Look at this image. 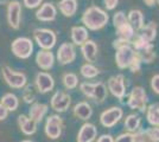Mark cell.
Segmentation results:
<instances>
[{
	"instance_id": "cell-44",
	"label": "cell",
	"mask_w": 159,
	"mask_h": 142,
	"mask_svg": "<svg viewBox=\"0 0 159 142\" xmlns=\"http://www.w3.org/2000/svg\"><path fill=\"white\" fill-rule=\"evenodd\" d=\"M157 1H158V4H159V0H157Z\"/></svg>"
},
{
	"instance_id": "cell-28",
	"label": "cell",
	"mask_w": 159,
	"mask_h": 142,
	"mask_svg": "<svg viewBox=\"0 0 159 142\" xmlns=\"http://www.w3.org/2000/svg\"><path fill=\"white\" fill-rule=\"evenodd\" d=\"M7 110H11V111H13L16 109L18 108V104H19V102H18V98H17V96L13 94H11V93H8L6 94L2 98H1V102H0Z\"/></svg>"
},
{
	"instance_id": "cell-9",
	"label": "cell",
	"mask_w": 159,
	"mask_h": 142,
	"mask_svg": "<svg viewBox=\"0 0 159 142\" xmlns=\"http://www.w3.org/2000/svg\"><path fill=\"white\" fill-rule=\"evenodd\" d=\"M63 121L58 115H51L48 117L45 123V134L50 139H58L62 133Z\"/></svg>"
},
{
	"instance_id": "cell-34",
	"label": "cell",
	"mask_w": 159,
	"mask_h": 142,
	"mask_svg": "<svg viewBox=\"0 0 159 142\" xmlns=\"http://www.w3.org/2000/svg\"><path fill=\"white\" fill-rule=\"evenodd\" d=\"M140 64H141V58H140L139 54H137L135 58L133 59L132 64H131V67H129L131 71H132V72H137V71H139V70H140Z\"/></svg>"
},
{
	"instance_id": "cell-29",
	"label": "cell",
	"mask_w": 159,
	"mask_h": 142,
	"mask_svg": "<svg viewBox=\"0 0 159 142\" xmlns=\"http://www.w3.org/2000/svg\"><path fill=\"white\" fill-rule=\"evenodd\" d=\"M81 74L84 78H94L99 75V69L90 63H86L81 67Z\"/></svg>"
},
{
	"instance_id": "cell-14",
	"label": "cell",
	"mask_w": 159,
	"mask_h": 142,
	"mask_svg": "<svg viewBox=\"0 0 159 142\" xmlns=\"http://www.w3.org/2000/svg\"><path fill=\"white\" fill-rule=\"evenodd\" d=\"M56 14H57V10L55 5L51 2H45L36 12V18L40 21H52L56 18Z\"/></svg>"
},
{
	"instance_id": "cell-13",
	"label": "cell",
	"mask_w": 159,
	"mask_h": 142,
	"mask_svg": "<svg viewBox=\"0 0 159 142\" xmlns=\"http://www.w3.org/2000/svg\"><path fill=\"white\" fill-rule=\"evenodd\" d=\"M34 84L38 89V91L42 94H45L49 93L50 90H52L55 87V81H53V77L48 72H39L36 76V80H34Z\"/></svg>"
},
{
	"instance_id": "cell-23",
	"label": "cell",
	"mask_w": 159,
	"mask_h": 142,
	"mask_svg": "<svg viewBox=\"0 0 159 142\" xmlns=\"http://www.w3.org/2000/svg\"><path fill=\"white\" fill-rule=\"evenodd\" d=\"M48 111V105L47 104H42V103H36L33 104L31 109H30V118H32L34 122L42 121V118Z\"/></svg>"
},
{
	"instance_id": "cell-39",
	"label": "cell",
	"mask_w": 159,
	"mask_h": 142,
	"mask_svg": "<svg viewBox=\"0 0 159 142\" xmlns=\"http://www.w3.org/2000/svg\"><path fill=\"white\" fill-rule=\"evenodd\" d=\"M24 100L26 102H33L34 100V95L32 94V89L31 88H27L26 93L24 95Z\"/></svg>"
},
{
	"instance_id": "cell-17",
	"label": "cell",
	"mask_w": 159,
	"mask_h": 142,
	"mask_svg": "<svg viewBox=\"0 0 159 142\" xmlns=\"http://www.w3.org/2000/svg\"><path fill=\"white\" fill-rule=\"evenodd\" d=\"M81 51H82V54H83L84 59L88 63L92 64L93 62L96 61V57H98V45H96L95 41L88 39L83 45H81Z\"/></svg>"
},
{
	"instance_id": "cell-36",
	"label": "cell",
	"mask_w": 159,
	"mask_h": 142,
	"mask_svg": "<svg viewBox=\"0 0 159 142\" xmlns=\"http://www.w3.org/2000/svg\"><path fill=\"white\" fill-rule=\"evenodd\" d=\"M151 87L156 94H159V75H154L151 80Z\"/></svg>"
},
{
	"instance_id": "cell-26",
	"label": "cell",
	"mask_w": 159,
	"mask_h": 142,
	"mask_svg": "<svg viewBox=\"0 0 159 142\" xmlns=\"http://www.w3.org/2000/svg\"><path fill=\"white\" fill-rule=\"evenodd\" d=\"M107 97V88L102 82L94 83V93L93 98L98 103H103Z\"/></svg>"
},
{
	"instance_id": "cell-33",
	"label": "cell",
	"mask_w": 159,
	"mask_h": 142,
	"mask_svg": "<svg viewBox=\"0 0 159 142\" xmlns=\"http://www.w3.org/2000/svg\"><path fill=\"white\" fill-rule=\"evenodd\" d=\"M146 133H147V135L152 142H159V127L147 129Z\"/></svg>"
},
{
	"instance_id": "cell-18",
	"label": "cell",
	"mask_w": 159,
	"mask_h": 142,
	"mask_svg": "<svg viewBox=\"0 0 159 142\" xmlns=\"http://www.w3.org/2000/svg\"><path fill=\"white\" fill-rule=\"evenodd\" d=\"M18 123H19V127L21 129V131L26 135H32L34 134L36 129H37V122H34L32 118L26 117L24 115H20L18 117Z\"/></svg>"
},
{
	"instance_id": "cell-25",
	"label": "cell",
	"mask_w": 159,
	"mask_h": 142,
	"mask_svg": "<svg viewBox=\"0 0 159 142\" xmlns=\"http://www.w3.org/2000/svg\"><path fill=\"white\" fill-rule=\"evenodd\" d=\"M146 116H147V121L150 124H152L153 127H159V104L154 103L151 104L148 108L146 109Z\"/></svg>"
},
{
	"instance_id": "cell-5",
	"label": "cell",
	"mask_w": 159,
	"mask_h": 142,
	"mask_svg": "<svg viewBox=\"0 0 159 142\" xmlns=\"http://www.w3.org/2000/svg\"><path fill=\"white\" fill-rule=\"evenodd\" d=\"M137 52L132 49L131 45H124L116 49V54H115V62L116 65L120 69L129 68L132 64L133 59L135 58Z\"/></svg>"
},
{
	"instance_id": "cell-41",
	"label": "cell",
	"mask_w": 159,
	"mask_h": 142,
	"mask_svg": "<svg viewBox=\"0 0 159 142\" xmlns=\"http://www.w3.org/2000/svg\"><path fill=\"white\" fill-rule=\"evenodd\" d=\"M98 142H114V140H113V137L111 135L105 134V135L100 136L99 140H98Z\"/></svg>"
},
{
	"instance_id": "cell-16",
	"label": "cell",
	"mask_w": 159,
	"mask_h": 142,
	"mask_svg": "<svg viewBox=\"0 0 159 142\" xmlns=\"http://www.w3.org/2000/svg\"><path fill=\"white\" fill-rule=\"evenodd\" d=\"M98 130L96 127L92 123H84L82 128L80 129L77 135V142H93L96 137Z\"/></svg>"
},
{
	"instance_id": "cell-42",
	"label": "cell",
	"mask_w": 159,
	"mask_h": 142,
	"mask_svg": "<svg viewBox=\"0 0 159 142\" xmlns=\"http://www.w3.org/2000/svg\"><path fill=\"white\" fill-rule=\"evenodd\" d=\"M143 1H144L148 7H152V6H154V4H156L157 0H143Z\"/></svg>"
},
{
	"instance_id": "cell-6",
	"label": "cell",
	"mask_w": 159,
	"mask_h": 142,
	"mask_svg": "<svg viewBox=\"0 0 159 142\" xmlns=\"http://www.w3.org/2000/svg\"><path fill=\"white\" fill-rule=\"evenodd\" d=\"M146 102H147V96L144 88L141 87H135L133 88L132 93L128 98V105L131 109H138L140 111L145 113L146 111Z\"/></svg>"
},
{
	"instance_id": "cell-32",
	"label": "cell",
	"mask_w": 159,
	"mask_h": 142,
	"mask_svg": "<svg viewBox=\"0 0 159 142\" xmlns=\"http://www.w3.org/2000/svg\"><path fill=\"white\" fill-rule=\"evenodd\" d=\"M80 89L83 94L86 95L87 97L93 98V93H94V83H88V82H83L81 83Z\"/></svg>"
},
{
	"instance_id": "cell-12",
	"label": "cell",
	"mask_w": 159,
	"mask_h": 142,
	"mask_svg": "<svg viewBox=\"0 0 159 142\" xmlns=\"http://www.w3.org/2000/svg\"><path fill=\"white\" fill-rule=\"evenodd\" d=\"M70 103H71L70 96L64 91H61V90L56 91L51 97V108L58 113L66 111V109L69 108Z\"/></svg>"
},
{
	"instance_id": "cell-35",
	"label": "cell",
	"mask_w": 159,
	"mask_h": 142,
	"mask_svg": "<svg viewBox=\"0 0 159 142\" xmlns=\"http://www.w3.org/2000/svg\"><path fill=\"white\" fill-rule=\"evenodd\" d=\"M114 142H133V134L132 133H124L118 136Z\"/></svg>"
},
{
	"instance_id": "cell-20",
	"label": "cell",
	"mask_w": 159,
	"mask_h": 142,
	"mask_svg": "<svg viewBox=\"0 0 159 142\" xmlns=\"http://www.w3.org/2000/svg\"><path fill=\"white\" fill-rule=\"evenodd\" d=\"M71 39L75 45H83L88 41V30L83 26H74L71 28Z\"/></svg>"
},
{
	"instance_id": "cell-27",
	"label": "cell",
	"mask_w": 159,
	"mask_h": 142,
	"mask_svg": "<svg viewBox=\"0 0 159 142\" xmlns=\"http://www.w3.org/2000/svg\"><path fill=\"white\" fill-rule=\"evenodd\" d=\"M140 123H141L140 116L137 114H131V115L127 116L126 120H125V127L129 133H132V131L139 130Z\"/></svg>"
},
{
	"instance_id": "cell-43",
	"label": "cell",
	"mask_w": 159,
	"mask_h": 142,
	"mask_svg": "<svg viewBox=\"0 0 159 142\" xmlns=\"http://www.w3.org/2000/svg\"><path fill=\"white\" fill-rule=\"evenodd\" d=\"M23 142H32V141H30V140H25V141H23Z\"/></svg>"
},
{
	"instance_id": "cell-11",
	"label": "cell",
	"mask_w": 159,
	"mask_h": 142,
	"mask_svg": "<svg viewBox=\"0 0 159 142\" xmlns=\"http://www.w3.org/2000/svg\"><path fill=\"white\" fill-rule=\"evenodd\" d=\"M76 58L75 46L71 43H63L57 51V59L62 65H66L73 63Z\"/></svg>"
},
{
	"instance_id": "cell-40",
	"label": "cell",
	"mask_w": 159,
	"mask_h": 142,
	"mask_svg": "<svg viewBox=\"0 0 159 142\" xmlns=\"http://www.w3.org/2000/svg\"><path fill=\"white\" fill-rule=\"evenodd\" d=\"M7 115H8V110L0 103V121L1 120H5L7 117Z\"/></svg>"
},
{
	"instance_id": "cell-10",
	"label": "cell",
	"mask_w": 159,
	"mask_h": 142,
	"mask_svg": "<svg viewBox=\"0 0 159 142\" xmlns=\"http://www.w3.org/2000/svg\"><path fill=\"white\" fill-rule=\"evenodd\" d=\"M108 89L111 90L115 97L122 100L126 94V87H125V77L124 75H116L108 80Z\"/></svg>"
},
{
	"instance_id": "cell-8",
	"label": "cell",
	"mask_w": 159,
	"mask_h": 142,
	"mask_svg": "<svg viewBox=\"0 0 159 142\" xmlns=\"http://www.w3.org/2000/svg\"><path fill=\"white\" fill-rule=\"evenodd\" d=\"M20 19H21V5L19 1H11L7 5V21L8 25L18 30L20 26Z\"/></svg>"
},
{
	"instance_id": "cell-1",
	"label": "cell",
	"mask_w": 159,
	"mask_h": 142,
	"mask_svg": "<svg viewBox=\"0 0 159 142\" xmlns=\"http://www.w3.org/2000/svg\"><path fill=\"white\" fill-rule=\"evenodd\" d=\"M108 14L98 6L88 7L82 15V23L84 24L86 28L88 27L89 30L94 31L102 28L108 23Z\"/></svg>"
},
{
	"instance_id": "cell-15",
	"label": "cell",
	"mask_w": 159,
	"mask_h": 142,
	"mask_svg": "<svg viewBox=\"0 0 159 142\" xmlns=\"http://www.w3.org/2000/svg\"><path fill=\"white\" fill-rule=\"evenodd\" d=\"M55 57L53 54L49 50H42L36 56V63L43 70H50L53 67Z\"/></svg>"
},
{
	"instance_id": "cell-37",
	"label": "cell",
	"mask_w": 159,
	"mask_h": 142,
	"mask_svg": "<svg viewBox=\"0 0 159 142\" xmlns=\"http://www.w3.org/2000/svg\"><path fill=\"white\" fill-rule=\"evenodd\" d=\"M43 0H24V5L27 8H36L42 4Z\"/></svg>"
},
{
	"instance_id": "cell-7",
	"label": "cell",
	"mask_w": 159,
	"mask_h": 142,
	"mask_svg": "<svg viewBox=\"0 0 159 142\" xmlns=\"http://www.w3.org/2000/svg\"><path fill=\"white\" fill-rule=\"evenodd\" d=\"M124 115L122 109L119 107H112V108L105 110L101 116H100V121L101 124L106 128H112L113 126H115L118 122L120 121V118Z\"/></svg>"
},
{
	"instance_id": "cell-3",
	"label": "cell",
	"mask_w": 159,
	"mask_h": 142,
	"mask_svg": "<svg viewBox=\"0 0 159 142\" xmlns=\"http://www.w3.org/2000/svg\"><path fill=\"white\" fill-rule=\"evenodd\" d=\"M33 38L43 50H51L56 44V34L49 28H36L33 31Z\"/></svg>"
},
{
	"instance_id": "cell-2",
	"label": "cell",
	"mask_w": 159,
	"mask_h": 142,
	"mask_svg": "<svg viewBox=\"0 0 159 142\" xmlns=\"http://www.w3.org/2000/svg\"><path fill=\"white\" fill-rule=\"evenodd\" d=\"M11 50L16 57L20 59H26L29 58L33 51V43L30 38L26 37H19L12 41Z\"/></svg>"
},
{
	"instance_id": "cell-19",
	"label": "cell",
	"mask_w": 159,
	"mask_h": 142,
	"mask_svg": "<svg viewBox=\"0 0 159 142\" xmlns=\"http://www.w3.org/2000/svg\"><path fill=\"white\" fill-rule=\"evenodd\" d=\"M74 115L81 120H88L93 115V109L87 102H80L74 107Z\"/></svg>"
},
{
	"instance_id": "cell-4",
	"label": "cell",
	"mask_w": 159,
	"mask_h": 142,
	"mask_svg": "<svg viewBox=\"0 0 159 142\" xmlns=\"http://www.w3.org/2000/svg\"><path fill=\"white\" fill-rule=\"evenodd\" d=\"M1 74L7 84L14 89H21L26 84V76L23 72H16L7 65H4L1 68Z\"/></svg>"
},
{
	"instance_id": "cell-38",
	"label": "cell",
	"mask_w": 159,
	"mask_h": 142,
	"mask_svg": "<svg viewBox=\"0 0 159 142\" xmlns=\"http://www.w3.org/2000/svg\"><path fill=\"white\" fill-rule=\"evenodd\" d=\"M118 2H119V0H105V6L107 10L112 11L118 6Z\"/></svg>"
},
{
	"instance_id": "cell-21",
	"label": "cell",
	"mask_w": 159,
	"mask_h": 142,
	"mask_svg": "<svg viewBox=\"0 0 159 142\" xmlns=\"http://www.w3.org/2000/svg\"><path fill=\"white\" fill-rule=\"evenodd\" d=\"M128 23L131 24L133 30H141L144 27V15L139 10H132L128 13V18H127Z\"/></svg>"
},
{
	"instance_id": "cell-22",
	"label": "cell",
	"mask_w": 159,
	"mask_h": 142,
	"mask_svg": "<svg viewBox=\"0 0 159 142\" xmlns=\"http://www.w3.org/2000/svg\"><path fill=\"white\" fill-rule=\"evenodd\" d=\"M61 13L66 17H73L77 11V1L76 0H61L58 2Z\"/></svg>"
},
{
	"instance_id": "cell-30",
	"label": "cell",
	"mask_w": 159,
	"mask_h": 142,
	"mask_svg": "<svg viewBox=\"0 0 159 142\" xmlns=\"http://www.w3.org/2000/svg\"><path fill=\"white\" fill-rule=\"evenodd\" d=\"M77 83H79V78L75 74H66L63 76V84L66 89H74L77 87Z\"/></svg>"
},
{
	"instance_id": "cell-24",
	"label": "cell",
	"mask_w": 159,
	"mask_h": 142,
	"mask_svg": "<svg viewBox=\"0 0 159 142\" xmlns=\"http://www.w3.org/2000/svg\"><path fill=\"white\" fill-rule=\"evenodd\" d=\"M140 37L147 43H151L156 39L157 37V25L156 23H150L146 26L141 28V33L139 34Z\"/></svg>"
},
{
	"instance_id": "cell-31",
	"label": "cell",
	"mask_w": 159,
	"mask_h": 142,
	"mask_svg": "<svg viewBox=\"0 0 159 142\" xmlns=\"http://www.w3.org/2000/svg\"><path fill=\"white\" fill-rule=\"evenodd\" d=\"M126 23H128V20H127V17L125 15L124 12L120 11V12H116V13L114 14V17H113V24H114L115 28L125 25Z\"/></svg>"
}]
</instances>
